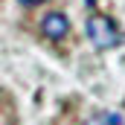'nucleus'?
<instances>
[{
  "instance_id": "nucleus-3",
  "label": "nucleus",
  "mask_w": 125,
  "mask_h": 125,
  "mask_svg": "<svg viewBox=\"0 0 125 125\" xmlns=\"http://www.w3.org/2000/svg\"><path fill=\"white\" fill-rule=\"evenodd\" d=\"M93 125H125V114L119 111H102L93 116Z\"/></svg>"
},
{
  "instance_id": "nucleus-2",
  "label": "nucleus",
  "mask_w": 125,
  "mask_h": 125,
  "mask_svg": "<svg viewBox=\"0 0 125 125\" xmlns=\"http://www.w3.org/2000/svg\"><path fill=\"white\" fill-rule=\"evenodd\" d=\"M41 32H44V38H50V41H61V38H67V32H70V21L64 18L61 12H50V15H44V21H41Z\"/></svg>"
},
{
  "instance_id": "nucleus-5",
  "label": "nucleus",
  "mask_w": 125,
  "mask_h": 125,
  "mask_svg": "<svg viewBox=\"0 0 125 125\" xmlns=\"http://www.w3.org/2000/svg\"><path fill=\"white\" fill-rule=\"evenodd\" d=\"M84 3H87V6H93V3H96V0H84Z\"/></svg>"
},
{
  "instance_id": "nucleus-1",
  "label": "nucleus",
  "mask_w": 125,
  "mask_h": 125,
  "mask_svg": "<svg viewBox=\"0 0 125 125\" xmlns=\"http://www.w3.org/2000/svg\"><path fill=\"white\" fill-rule=\"evenodd\" d=\"M84 29H87V38L96 50H114L122 44V32L116 26V21L108 15H90Z\"/></svg>"
},
{
  "instance_id": "nucleus-4",
  "label": "nucleus",
  "mask_w": 125,
  "mask_h": 125,
  "mask_svg": "<svg viewBox=\"0 0 125 125\" xmlns=\"http://www.w3.org/2000/svg\"><path fill=\"white\" fill-rule=\"evenodd\" d=\"M18 3H23V6H35V3H44V0H18Z\"/></svg>"
}]
</instances>
